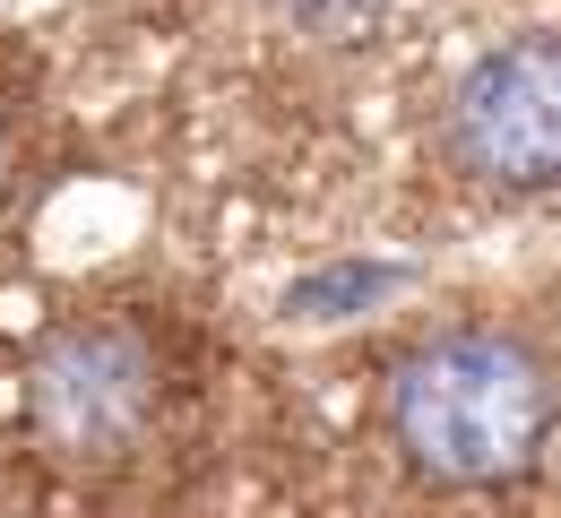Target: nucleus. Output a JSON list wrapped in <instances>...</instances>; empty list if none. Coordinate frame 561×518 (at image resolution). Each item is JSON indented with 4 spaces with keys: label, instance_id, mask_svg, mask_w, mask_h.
Returning <instances> with one entry per match:
<instances>
[{
    "label": "nucleus",
    "instance_id": "obj_1",
    "mask_svg": "<svg viewBox=\"0 0 561 518\" xmlns=\"http://www.w3.org/2000/svg\"><path fill=\"white\" fill-rule=\"evenodd\" d=\"M380 424L389 449L440 493L518 484L561 433V355L510 320L432 329L389 364Z\"/></svg>",
    "mask_w": 561,
    "mask_h": 518
},
{
    "label": "nucleus",
    "instance_id": "obj_2",
    "mask_svg": "<svg viewBox=\"0 0 561 518\" xmlns=\"http://www.w3.org/2000/svg\"><path fill=\"white\" fill-rule=\"evenodd\" d=\"M164 415V346L122 311L61 320L26 364V424L70 467H122Z\"/></svg>",
    "mask_w": 561,
    "mask_h": 518
},
{
    "label": "nucleus",
    "instance_id": "obj_3",
    "mask_svg": "<svg viewBox=\"0 0 561 518\" xmlns=\"http://www.w3.org/2000/svg\"><path fill=\"white\" fill-rule=\"evenodd\" d=\"M440 156L476 191L553 199L561 191V35H510L476 53L440 95Z\"/></svg>",
    "mask_w": 561,
    "mask_h": 518
},
{
    "label": "nucleus",
    "instance_id": "obj_4",
    "mask_svg": "<svg viewBox=\"0 0 561 518\" xmlns=\"http://www.w3.org/2000/svg\"><path fill=\"white\" fill-rule=\"evenodd\" d=\"M302 26H320V35H346L354 18H371V0H285Z\"/></svg>",
    "mask_w": 561,
    "mask_h": 518
},
{
    "label": "nucleus",
    "instance_id": "obj_5",
    "mask_svg": "<svg viewBox=\"0 0 561 518\" xmlns=\"http://www.w3.org/2000/svg\"><path fill=\"white\" fill-rule=\"evenodd\" d=\"M0 164H9V148H0Z\"/></svg>",
    "mask_w": 561,
    "mask_h": 518
}]
</instances>
